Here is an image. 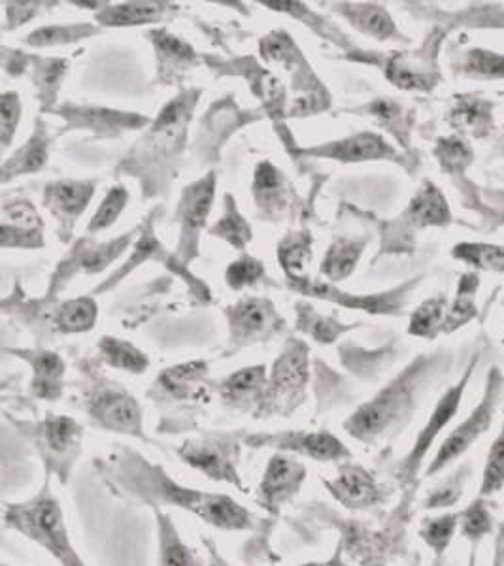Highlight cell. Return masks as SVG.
Returning <instances> with one entry per match:
<instances>
[{
	"instance_id": "49",
	"label": "cell",
	"mask_w": 504,
	"mask_h": 566,
	"mask_svg": "<svg viewBox=\"0 0 504 566\" xmlns=\"http://www.w3.org/2000/svg\"><path fill=\"white\" fill-rule=\"evenodd\" d=\"M492 566H504V520L495 528Z\"/></svg>"
},
{
	"instance_id": "23",
	"label": "cell",
	"mask_w": 504,
	"mask_h": 566,
	"mask_svg": "<svg viewBox=\"0 0 504 566\" xmlns=\"http://www.w3.org/2000/svg\"><path fill=\"white\" fill-rule=\"evenodd\" d=\"M272 306L265 301H244L231 314V323H233V336L240 340H248L253 336L263 335L266 328L271 327Z\"/></svg>"
},
{
	"instance_id": "8",
	"label": "cell",
	"mask_w": 504,
	"mask_h": 566,
	"mask_svg": "<svg viewBox=\"0 0 504 566\" xmlns=\"http://www.w3.org/2000/svg\"><path fill=\"white\" fill-rule=\"evenodd\" d=\"M82 424L66 416L48 418L36 424L33 440L39 448L40 458L44 461L48 476H57L59 482H69L72 469L82 453Z\"/></svg>"
},
{
	"instance_id": "3",
	"label": "cell",
	"mask_w": 504,
	"mask_h": 566,
	"mask_svg": "<svg viewBox=\"0 0 504 566\" xmlns=\"http://www.w3.org/2000/svg\"><path fill=\"white\" fill-rule=\"evenodd\" d=\"M4 525L29 541L39 544L61 566H85L78 552L72 546L66 528L65 514L50 488V478L44 488L25 502L7 504Z\"/></svg>"
},
{
	"instance_id": "29",
	"label": "cell",
	"mask_w": 504,
	"mask_h": 566,
	"mask_svg": "<svg viewBox=\"0 0 504 566\" xmlns=\"http://www.w3.org/2000/svg\"><path fill=\"white\" fill-rule=\"evenodd\" d=\"M458 71L471 80H504V55L484 48H472L463 53Z\"/></svg>"
},
{
	"instance_id": "26",
	"label": "cell",
	"mask_w": 504,
	"mask_h": 566,
	"mask_svg": "<svg viewBox=\"0 0 504 566\" xmlns=\"http://www.w3.org/2000/svg\"><path fill=\"white\" fill-rule=\"evenodd\" d=\"M448 298L447 296H434L429 298L426 303L420 304L416 308L414 314L410 317V327L408 333L418 338H427L433 340L442 333L444 322H447L448 314Z\"/></svg>"
},
{
	"instance_id": "46",
	"label": "cell",
	"mask_w": 504,
	"mask_h": 566,
	"mask_svg": "<svg viewBox=\"0 0 504 566\" xmlns=\"http://www.w3.org/2000/svg\"><path fill=\"white\" fill-rule=\"evenodd\" d=\"M20 98L15 93H4L2 95V142L8 146V142L12 138L13 129L20 119Z\"/></svg>"
},
{
	"instance_id": "12",
	"label": "cell",
	"mask_w": 504,
	"mask_h": 566,
	"mask_svg": "<svg viewBox=\"0 0 504 566\" xmlns=\"http://www.w3.org/2000/svg\"><path fill=\"white\" fill-rule=\"evenodd\" d=\"M87 413L101 429L144 438L143 410L129 392L103 389L87 400Z\"/></svg>"
},
{
	"instance_id": "27",
	"label": "cell",
	"mask_w": 504,
	"mask_h": 566,
	"mask_svg": "<svg viewBox=\"0 0 504 566\" xmlns=\"http://www.w3.org/2000/svg\"><path fill=\"white\" fill-rule=\"evenodd\" d=\"M351 23L363 31L378 40H389L397 36V27H395L388 10L378 4H356L348 7L346 12Z\"/></svg>"
},
{
	"instance_id": "47",
	"label": "cell",
	"mask_w": 504,
	"mask_h": 566,
	"mask_svg": "<svg viewBox=\"0 0 504 566\" xmlns=\"http://www.w3.org/2000/svg\"><path fill=\"white\" fill-rule=\"evenodd\" d=\"M124 245L125 240L124 242H114V244L111 245H103V248H95V250H91L90 253H85L84 258H82V266H84L85 271H101V269H104V264L116 258Z\"/></svg>"
},
{
	"instance_id": "19",
	"label": "cell",
	"mask_w": 504,
	"mask_h": 566,
	"mask_svg": "<svg viewBox=\"0 0 504 566\" xmlns=\"http://www.w3.org/2000/svg\"><path fill=\"white\" fill-rule=\"evenodd\" d=\"M480 276L479 272H465L461 274L458 291L453 303L448 306L447 322L442 333L450 335L455 333L458 328L465 327L466 323H471L476 317V295H479Z\"/></svg>"
},
{
	"instance_id": "28",
	"label": "cell",
	"mask_w": 504,
	"mask_h": 566,
	"mask_svg": "<svg viewBox=\"0 0 504 566\" xmlns=\"http://www.w3.org/2000/svg\"><path fill=\"white\" fill-rule=\"evenodd\" d=\"M213 199V176L189 187L181 200V219L189 229H201L207 221Z\"/></svg>"
},
{
	"instance_id": "32",
	"label": "cell",
	"mask_w": 504,
	"mask_h": 566,
	"mask_svg": "<svg viewBox=\"0 0 504 566\" xmlns=\"http://www.w3.org/2000/svg\"><path fill=\"white\" fill-rule=\"evenodd\" d=\"M101 354L111 367L125 373L143 374L149 365L148 357L140 349H136L129 342L117 340L111 336L101 340Z\"/></svg>"
},
{
	"instance_id": "41",
	"label": "cell",
	"mask_w": 504,
	"mask_h": 566,
	"mask_svg": "<svg viewBox=\"0 0 504 566\" xmlns=\"http://www.w3.org/2000/svg\"><path fill=\"white\" fill-rule=\"evenodd\" d=\"M301 328L306 331L308 335L314 336L316 340L324 342V344L335 342L346 331L338 323L316 316L311 308H304V312L301 310Z\"/></svg>"
},
{
	"instance_id": "4",
	"label": "cell",
	"mask_w": 504,
	"mask_h": 566,
	"mask_svg": "<svg viewBox=\"0 0 504 566\" xmlns=\"http://www.w3.org/2000/svg\"><path fill=\"white\" fill-rule=\"evenodd\" d=\"M504 395V374L493 367L487 374L484 392L479 405L474 406L469 416L458 427L448 432L447 438L440 442L433 458L427 463L423 476L434 478L450 469L465 458L466 453L479 444L480 438L492 431L493 421L497 416Z\"/></svg>"
},
{
	"instance_id": "7",
	"label": "cell",
	"mask_w": 504,
	"mask_h": 566,
	"mask_svg": "<svg viewBox=\"0 0 504 566\" xmlns=\"http://www.w3.org/2000/svg\"><path fill=\"white\" fill-rule=\"evenodd\" d=\"M308 349L304 344L293 342L272 367L271 381L265 389L263 405L259 408V416L263 413H290L304 402V389L308 384Z\"/></svg>"
},
{
	"instance_id": "51",
	"label": "cell",
	"mask_w": 504,
	"mask_h": 566,
	"mask_svg": "<svg viewBox=\"0 0 504 566\" xmlns=\"http://www.w3.org/2000/svg\"><path fill=\"white\" fill-rule=\"evenodd\" d=\"M204 544H207L208 555H210V566H233L229 565V563L218 554V549L213 547V544H210L208 541H204Z\"/></svg>"
},
{
	"instance_id": "9",
	"label": "cell",
	"mask_w": 504,
	"mask_h": 566,
	"mask_svg": "<svg viewBox=\"0 0 504 566\" xmlns=\"http://www.w3.org/2000/svg\"><path fill=\"white\" fill-rule=\"evenodd\" d=\"M250 448H271L293 458L311 459L316 463H344L351 461L354 453L340 438L329 431H287L279 434H252L248 437Z\"/></svg>"
},
{
	"instance_id": "33",
	"label": "cell",
	"mask_w": 504,
	"mask_h": 566,
	"mask_svg": "<svg viewBox=\"0 0 504 566\" xmlns=\"http://www.w3.org/2000/svg\"><path fill=\"white\" fill-rule=\"evenodd\" d=\"M40 218L34 212V208L27 202H13L4 208V219H2V240L10 239L18 234L15 245H21V237H36L39 239Z\"/></svg>"
},
{
	"instance_id": "25",
	"label": "cell",
	"mask_w": 504,
	"mask_h": 566,
	"mask_svg": "<svg viewBox=\"0 0 504 566\" xmlns=\"http://www.w3.org/2000/svg\"><path fill=\"white\" fill-rule=\"evenodd\" d=\"M458 259L474 271L497 272L504 274V245L485 242H461L452 251Z\"/></svg>"
},
{
	"instance_id": "52",
	"label": "cell",
	"mask_w": 504,
	"mask_h": 566,
	"mask_svg": "<svg viewBox=\"0 0 504 566\" xmlns=\"http://www.w3.org/2000/svg\"><path fill=\"white\" fill-rule=\"evenodd\" d=\"M476 559H479V546H471V555H469L466 566H476Z\"/></svg>"
},
{
	"instance_id": "43",
	"label": "cell",
	"mask_w": 504,
	"mask_h": 566,
	"mask_svg": "<svg viewBox=\"0 0 504 566\" xmlns=\"http://www.w3.org/2000/svg\"><path fill=\"white\" fill-rule=\"evenodd\" d=\"M213 234H218V237L225 239L227 242H231L237 248H244L250 237H252L246 221L240 218L233 207L227 212L225 218H221L220 223L213 227Z\"/></svg>"
},
{
	"instance_id": "44",
	"label": "cell",
	"mask_w": 504,
	"mask_h": 566,
	"mask_svg": "<svg viewBox=\"0 0 504 566\" xmlns=\"http://www.w3.org/2000/svg\"><path fill=\"white\" fill-rule=\"evenodd\" d=\"M93 33L87 27H48V29H40L36 33L29 36V44L33 45H53V44H65L71 40H78L84 34Z\"/></svg>"
},
{
	"instance_id": "5",
	"label": "cell",
	"mask_w": 504,
	"mask_h": 566,
	"mask_svg": "<svg viewBox=\"0 0 504 566\" xmlns=\"http://www.w3.org/2000/svg\"><path fill=\"white\" fill-rule=\"evenodd\" d=\"M479 354L472 357L465 373L461 374L460 381L448 387L444 395L437 400L433 412L427 419V423L421 427V431L416 437L414 444L410 448L407 455L395 467V480L401 488H414L420 476H423L427 467V455L431 453L434 444L439 442L440 434L447 431L448 424L452 423L453 418L460 412L461 402L465 397L466 387L471 384V378L479 367Z\"/></svg>"
},
{
	"instance_id": "16",
	"label": "cell",
	"mask_w": 504,
	"mask_h": 566,
	"mask_svg": "<svg viewBox=\"0 0 504 566\" xmlns=\"http://www.w3.org/2000/svg\"><path fill=\"white\" fill-rule=\"evenodd\" d=\"M450 123L455 129L469 133L472 138H485L493 130V103L476 95L455 97L450 109Z\"/></svg>"
},
{
	"instance_id": "17",
	"label": "cell",
	"mask_w": 504,
	"mask_h": 566,
	"mask_svg": "<svg viewBox=\"0 0 504 566\" xmlns=\"http://www.w3.org/2000/svg\"><path fill=\"white\" fill-rule=\"evenodd\" d=\"M316 154L329 155L340 161H372V159H391L397 155L388 142L375 133H363L348 140L336 142L330 148L316 149Z\"/></svg>"
},
{
	"instance_id": "6",
	"label": "cell",
	"mask_w": 504,
	"mask_h": 566,
	"mask_svg": "<svg viewBox=\"0 0 504 566\" xmlns=\"http://www.w3.org/2000/svg\"><path fill=\"white\" fill-rule=\"evenodd\" d=\"M240 446L242 440L239 434L213 432L204 437L189 438L181 444L178 455L183 463L201 472L208 480L233 485L246 493V485L240 476Z\"/></svg>"
},
{
	"instance_id": "40",
	"label": "cell",
	"mask_w": 504,
	"mask_h": 566,
	"mask_svg": "<svg viewBox=\"0 0 504 566\" xmlns=\"http://www.w3.org/2000/svg\"><path fill=\"white\" fill-rule=\"evenodd\" d=\"M125 202H127V191L124 187L112 189L101 208H98L97 213H95V218L91 221L90 231H101V229L111 227L116 221L117 216L124 212Z\"/></svg>"
},
{
	"instance_id": "11",
	"label": "cell",
	"mask_w": 504,
	"mask_h": 566,
	"mask_svg": "<svg viewBox=\"0 0 504 566\" xmlns=\"http://www.w3.org/2000/svg\"><path fill=\"white\" fill-rule=\"evenodd\" d=\"M306 476H308L306 464L301 463L290 453L276 451L266 461L263 476L255 490V502L269 514L279 515L282 509L301 493Z\"/></svg>"
},
{
	"instance_id": "45",
	"label": "cell",
	"mask_w": 504,
	"mask_h": 566,
	"mask_svg": "<svg viewBox=\"0 0 504 566\" xmlns=\"http://www.w3.org/2000/svg\"><path fill=\"white\" fill-rule=\"evenodd\" d=\"M261 274H263V266L259 261L252 258H242L227 269V282L231 283V287L234 290H240L250 283L258 282Z\"/></svg>"
},
{
	"instance_id": "2",
	"label": "cell",
	"mask_w": 504,
	"mask_h": 566,
	"mask_svg": "<svg viewBox=\"0 0 504 566\" xmlns=\"http://www.w3.org/2000/svg\"><path fill=\"white\" fill-rule=\"evenodd\" d=\"M437 354L434 357H418L408 365L395 380L376 392L375 397L359 406L344 421V429L349 437L361 444L376 446L389 442L399 437L405 427L414 418L421 392L433 380L434 374L444 365V359Z\"/></svg>"
},
{
	"instance_id": "21",
	"label": "cell",
	"mask_w": 504,
	"mask_h": 566,
	"mask_svg": "<svg viewBox=\"0 0 504 566\" xmlns=\"http://www.w3.org/2000/svg\"><path fill=\"white\" fill-rule=\"evenodd\" d=\"M460 533V510H447L440 514L429 515L421 522V542L426 544L437 557L447 554L448 547L452 546L455 536Z\"/></svg>"
},
{
	"instance_id": "18",
	"label": "cell",
	"mask_w": 504,
	"mask_h": 566,
	"mask_svg": "<svg viewBox=\"0 0 504 566\" xmlns=\"http://www.w3.org/2000/svg\"><path fill=\"white\" fill-rule=\"evenodd\" d=\"M33 365V389L34 397L42 400H57L63 395V378H65V363L57 354L44 352V354L31 357Z\"/></svg>"
},
{
	"instance_id": "39",
	"label": "cell",
	"mask_w": 504,
	"mask_h": 566,
	"mask_svg": "<svg viewBox=\"0 0 504 566\" xmlns=\"http://www.w3.org/2000/svg\"><path fill=\"white\" fill-rule=\"evenodd\" d=\"M255 195L265 207H282L284 200V181L279 170L272 167L271 163L259 165L255 175Z\"/></svg>"
},
{
	"instance_id": "15",
	"label": "cell",
	"mask_w": 504,
	"mask_h": 566,
	"mask_svg": "<svg viewBox=\"0 0 504 566\" xmlns=\"http://www.w3.org/2000/svg\"><path fill=\"white\" fill-rule=\"evenodd\" d=\"M154 514L159 541V566H210L197 555L193 547L181 541L170 515L165 514L162 510H154Z\"/></svg>"
},
{
	"instance_id": "37",
	"label": "cell",
	"mask_w": 504,
	"mask_h": 566,
	"mask_svg": "<svg viewBox=\"0 0 504 566\" xmlns=\"http://www.w3.org/2000/svg\"><path fill=\"white\" fill-rule=\"evenodd\" d=\"M48 157V142L44 136L36 135L27 142L25 146L13 155L12 159L4 165V175H23L34 172L44 165Z\"/></svg>"
},
{
	"instance_id": "30",
	"label": "cell",
	"mask_w": 504,
	"mask_h": 566,
	"mask_svg": "<svg viewBox=\"0 0 504 566\" xmlns=\"http://www.w3.org/2000/svg\"><path fill=\"white\" fill-rule=\"evenodd\" d=\"M93 197V186L82 181H63L48 189V202L63 216H78Z\"/></svg>"
},
{
	"instance_id": "22",
	"label": "cell",
	"mask_w": 504,
	"mask_h": 566,
	"mask_svg": "<svg viewBox=\"0 0 504 566\" xmlns=\"http://www.w3.org/2000/svg\"><path fill=\"white\" fill-rule=\"evenodd\" d=\"M490 499L476 495L465 509L460 510V536L471 546H480L485 536L495 533V517L490 510Z\"/></svg>"
},
{
	"instance_id": "38",
	"label": "cell",
	"mask_w": 504,
	"mask_h": 566,
	"mask_svg": "<svg viewBox=\"0 0 504 566\" xmlns=\"http://www.w3.org/2000/svg\"><path fill=\"white\" fill-rule=\"evenodd\" d=\"M97 317V306L91 298H78L66 303L59 312V327L66 333H84L93 327Z\"/></svg>"
},
{
	"instance_id": "36",
	"label": "cell",
	"mask_w": 504,
	"mask_h": 566,
	"mask_svg": "<svg viewBox=\"0 0 504 566\" xmlns=\"http://www.w3.org/2000/svg\"><path fill=\"white\" fill-rule=\"evenodd\" d=\"M363 245L357 242L340 240L330 248L325 258L324 272L330 280H343L356 269L357 259L361 255Z\"/></svg>"
},
{
	"instance_id": "50",
	"label": "cell",
	"mask_w": 504,
	"mask_h": 566,
	"mask_svg": "<svg viewBox=\"0 0 504 566\" xmlns=\"http://www.w3.org/2000/svg\"><path fill=\"white\" fill-rule=\"evenodd\" d=\"M301 566H349L346 560H344V544L343 541L338 542V546H336V552L330 559L327 560H311V563H304Z\"/></svg>"
},
{
	"instance_id": "24",
	"label": "cell",
	"mask_w": 504,
	"mask_h": 566,
	"mask_svg": "<svg viewBox=\"0 0 504 566\" xmlns=\"http://www.w3.org/2000/svg\"><path fill=\"white\" fill-rule=\"evenodd\" d=\"M207 374V363L193 360V363H186V365H178V367L165 370L159 378V384L168 395H172L176 399H191V397H197V389Z\"/></svg>"
},
{
	"instance_id": "34",
	"label": "cell",
	"mask_w": 504,
	"mask_h": 566,
	"mask_svg": "<svg viewBox=\"0 0 504 566\" xmlns=\"http://www.w3.org/2000/svg\"><path fill=\"white\" fill-rule=\"evenodd\" d=\"M434 155L439 157L440 167L452 175H463L474 159L471 146L465 140H461L460 136L440 138L437 142Z\"/></svg>"
},
{
	"instance_id": "42",
	"label": "cell",
	"mask_w": 504,
	"mask_h": 566,
	"mask_svg": "<svg viewBox=\"0 0 504 566\" xmlns=\"http://www.w3.org/2000/svg\"><path fill=\"white\" fill-rule=\"evenodd\" d=\"M280 261L284 264L285 271L290 272L292 276L301 274L311 261V239L304 237V239L292 240V242L282 245Z\"/></svg>"
},
{
	"instance_id": "48",
	"label": "cell",
	"mask_w": 504,
	"mask_h": 566,
	"mask_svg": "<svg viewBox=\"0 0 504 566\" xmlns=\"http://www.w3.org/2000/svg\"><path fill=\"white\" fill-rule=\"evenodd\" d=\"M157 45H159V50H161V53H165L167 57L178 59V61L193 57L191 48L180 42V40L175 39V36H170V34H157Z\"/></svg>"
},
{
	"instance_id": "10",
	"label": "cell",
	"mask_w": 504,
	"mask_h": 566,
	"mask_svg": "<svg viewBox=\"0 0 504 566\" xmlns=\"http://www.w3.org/2000/svg\"><path fill=\"white\" fill-rule=\"evenodd\" d=\"M325 490L340 506L349 512H369L386 504L389 490L378 478L354 461H344L336 467V476L324 480Z\"/></svg>"
},
{
	"instance_id": "20",
	"label": "cell",
	"mask_w": 504,
	"mask_h": 566,
	"mask_svg": "<svg viewBox=\"0 0 504 566\" xmlns=\"http://www.w3.org/2000/svg\"><path fill=\"white\" fill-rule=\"evenodd\" d=\"M472 467L469 461L458 464V469L442 478L433 490L427 493L421 506L426 510H452L460 504L465 495L466 485L471 482Z\"/></svg>"
},
{
	"instance_id": "14",
	"label": "cell",
	"mask_w": 504,
	"mask_h": 566,
	"mask_svg": "<svg viewBox=\"0 0 504 566\" xmlns=\"http://www.w3.org/2000/svg\"><path fill=\"white\" fill-rule=\"evenodd\" d=\"M266 389V368L263 365L259 367L242 368L239 373L231 374L223 386L221 395L229 405L239 406V408H250L258 405V412L263 405Z\"/></svg>"
},
{
	"instance_id": "31",
	"label": "cell",
	"mask_w": 504,
	"mask_h": 566,
	"mask_svg": "<svg viewBox=\"0 0 504 566\" xmlns=\"http://www.w3.org/2000/svg\"><path fill=\"white\" fill-rule=\"evenodd\" d=\"M504 490V419L497 437L485 455L484 470L480 478L479 495L492 499Z\"/></svg>"
},
{
	"instance_id": "35",
	"label": "cell",
	"mask_w": 504,
	"mask_h": 566,
	"mask_svg": "<svg viewBox=\"0 0 504 566\" xmlns=\"http://www.w3.org/2000/svg\"><path fill=\"white\" fill-rule=\"evenodd\" d=\"M162 4H151V2H130L124 7L111 8L101 15V20L106 21L108 25H140L148 23L161 15Z\"/></svg>"
},
{
	"instance_id": "1",
	"label": "cell",
	"mask_w": 504,
	"mask_h": 566,
	"mask_svg": "<svg viewBox=\"0 0 504 566\" xmlns=\"http://www.w3.org/2000/svg\"><path fill=\"white\" fill-rule=\"evenodd\" d=\"M104 476L111 488L154 510L165 506L186 510L207 525L231 533L255 527L252 512L233 496L207 493L176 482L162 467L149 463L148 459L129 448H122L104 459Z\"/></svg>"
},
{
	"instance_id": "13",
	"label": "cell",
	"mask_w": 504,
	"mask_h": 566,
	"mask_svg": "<svg viewBox=\"0 0 504 566\" xmlns=\"http://www.w3.org/2000/svg\"><path fill=\"white\" fill-rule=\"evenodd\" d=\"M405 219L410 227L427 229V227H447L452 223V212L448 200L433 181H426L410 207L405 212Z\"/></svg>"
}]
</instances>
